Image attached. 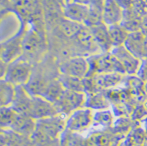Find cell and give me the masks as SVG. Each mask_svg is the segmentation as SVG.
I'll use <instances>...</instances> for the list:
<instances>
[{
    "label": "cell",
    "mask_w": 147,
    "mask_h": 146,
    "mask_svg": "<svg viewBox=\"0 0 147 146\" xmlns=\"http://www.w3.org/2000/svg\"><path fill=\"white\" fill-rule=\"evenodd\" d=\"M85 100V93L71 92L65 89L59 101L54 105L57 107L59 114H63L68 117L74 111L84 106Z\"/></svg>",
    "instance_id": "obj_3"
},
{
    "label": "cell",
    "mask_w": 147,
    "mask_h": 146,
    "mask_svg": "<svg viewBox=\"0 0 147 146\" xmlns=\"http://www.w3.org/2000/svg\"><path fill=\"white\" fill-rule=\"evenodd\" d=\"M78 45L82 49H85L86 52H95L96 49H99L94 38L92 32L89 27L82 26L81 30L74 37Z\"/></svg>",
    "instance_id": "obj_17"
},
{
    "label": "cell",
    "mask_w": 147,
    "mask_h": 146,
    "mask_svg": "<svg viewBox=\"0 0 147 146\" xmlns=\"http://www.w3.org/2000/svg\"><path fill=\"white\" fill-rule=\"evenodd\" d=\"M33 71L34 68L31 61L22 56L9 63L6 73L3 79L15 86H24L31 79Z\"/></svg>",
    "instance_id": "obj_2"
},
{
    "label": "cell",
    "mask_w": 147,
    "mask_h": 146,
    "mask_svg": "<svg viewBox=\"0 0 147 146\" xmlns=\"http://www.w3.org/2000/svg\"><path fill=\"white\" fill-rule=\"evenodd\" d=\"M30 138L33 146H60L59 139L51 138L38 129H35Z\"/></svg>",
    "instance_id": "obj_24"
},
{
    "label": "cell",
    "mask_w": 147,
    "mask_h": 146,
    "mask_svg": "<svg viewBox=\"0 0 147 146\" xmlns=\"http://www.w3.org/2000/svg\"><path fill=\"white\" fill-rule=\"evenodd\" d=\"M142 56L147 57V36H145L144 44H143V51H142Z\"/></svg>",
    "instance_id": "obj_33"
},
{
    "label": "cell",
    "mask_w": 147,
    "mask_h": 146,
    "mask_svg": "<svg viewBox=\"0 0 147 146\" xmlns=\"http://www.w3.org/2000/svg\"><path fill=\"white\" fill-rule=\"evenodd\" d=\"M67 116L57 114L53 116L36 120V129L55 139H60L61 135L67 130Z\"/></svg>",
    "instance_id": "obj_4"
},
{
    "label": "cell",
    "mask_w": 147,
    "mask_h": 146,
    "mask_svg": "<svg viewBox=\"0 0 147 146\" xmlns=\"http://www.w3.org/2000/svg\"><path fill=\"white\" fill-rule=\"evenodd\" d=\"M125 74L120 73H107L96 74L92 77L97 91L99 89H107L117 86L121 83Z\"/></svg>",
    "instance_id": "obj_16"
},
{
    "label": "cell",
    "mask_w": 147,
    "mask_h": 146,
    "mask_svg": "<svg viewBox=\"0 0 147 146\" xmlns=\"http://www.w3.org/2000/svg\"><path fill=\"white\" fill-rule=\"evenodd\" d=\"M111 52L116 56L125 69V73L134 74L138 72L139 67V58L131 53L125 46L113 48Z\"/></svg>",
    "instance_id": "obj_9"
},
{
    "label": "cell",
    "mask_w": 147,
    "mask_h": 146,
    "mask_svg": "<svg viewBox=\"0 0 147 146\" xmlns=\"http://www.w3.org/2000/svg\"><path fill=\"white\" fill-rule=\"evenodd\" d=\"M17 112L11 106L1 107V129L9 130L13 123Z\"/></svg>",
    "instance_id": "obj_27"
},
{
    "label": "cell",
    "mask_w": 147,
    "mask_h": 146,
    "mask_svg": "<svg viewBox=\"0 0 147 146\" xmlns=\"http://www.w3.org/2000/svg\"><path fill=\"white\" fill-rule=\"evenodd\" d=\"M124 10L117 0H105L102 8L103 23L107 26L121 24Z\"/></svg>",
    "instance_id": "obj_12"
},
{
    "label": "cell",
    "mask_w": 147,
    "mask_h": 146,
    "mask_svg": "<svg viewBox=\"0 0 147 146\" xmlns=\"http://www.w3.org/2000/svg\"><path fill=\"white\" fill-rule=\"evenodd\" d=\"M89 13V6L76 2L67 3L63 8V17L74 22L85 24Z\"/></svg>",
    "instance_id": "obj_13"
},
{
    "label": "cell",
    "mask_w": 147,
    "mask_h": 146,
    "mask_svg": "<svg viewBox=\"0 0 147 146\" xmlns=\"http://www.w3.org/2000/svg\"><path fill=\"white\" fill-rule=\"evenodd\" d=\"M84 24L63 18L59 23L60 31L67 38H74Z\"/></svg>",
    "instance_id": "obj_26"
},
{
    "label": "cell",
    "mask_w": 147,
    "mask_h": 146,
    "mask_svg": "<svg viewBox=\"0 0 147 146\" xmlns=\"http://www.w3.org/2000/svg\"><path fill=\"white\" fill-rule=\"evenodd\" d=\"M99 1H101V2H102V3H104L105 0H99Z\"/></svg>",
    "instance_id": "obj_35"
},
{
    "label": "cell",
    "mask_w": 147,
    "mask_h": 146,
    "mask_svg": "<svg viewBox=\"0 0 147 146\" xmlns=\"http://www.w3.org/2000/svg\"><path fill=\"white\" fill-rule=\"evenodd\" d=\"M59 142L60 146H83L84 144L78 133L72 132L68 130H66L61 135Z\"/></svg>",
    "instance_id": "obj_28"
},
{
    "label": "cell",
    "mask_w": 147,
    "mask_h": 146,
    "mask_svg": "<svg viewBox=\"0 0 147 146\" xmlns=\"http://www.w3.org/2000/svg\"><path fill=\"white\" fill-rule=\"evenodd\" d=\"M74 2H76L78 3H80V4H83L85 6H89L95 2V0H74Z\"/></svg>",
    "instance_id": "obj_32"
},
{
    "label": "cell",
    "mask_w": 147,
    "mask_h": 146,
    "mask_svg": "<svg viewBox=\"0 0 147 146\" xmlns=\"http://www.w3.org/2000/svg\"><path fill=\"white\" fill-rule=\"evenodd\" d=\"M112 116L109 112H98L95 116V120L96 122L102 125H109L112 121Z\"/></svg>",
    "instance_id": "obj_29"
},
{
    "label": "cell",
    "mask_w": 147,
    "mask_h": 146,
    "mask_svg": "<svg viewBox=\"0 0 147 146\" xmlns=\"http://www.w3.org/2000/svg\"><path fill=\"white\" fill-rule=\"evenodd\" d=\"M138 73H139V76L142 80L143 79L144 80H147V59L142 63L141 67L139 68V70H138Z\"/></svg>",
    "instance_id": "obj_30"
},
{
    "label": "cell",
    "mask_w": 147,
    "mask_h": 146,
    "mask_svg": "<svg viewBox=\"0 0 147 146\" xmlns=\"http://www.w3.org/2000/svg\"><path fill=\"white\" fill-rule=\"evenodd\" d=\"M84 106L90 110H103L109 106V103L102 95L99 93H94L91 94L88 98L86 97Z\"/></svg>",
    "instance_id": "obj_25"
},
{
    "label": "cell",
    "mask_w": 147,
    "mask_h": 146,
    "mask_svg": "<svg viewBox=\"0 0 147 146\" xmlns=\"http://www.w3.org/2000/svg\"><path fill=\"white\" fill-rule=\"evenodd\" d=\"M108 30L113 48L125 45L129 33L120 24L108 26Z\"/></svg>",
    "instance_id": "obj_22"
},
{
    "label": "cell",
    "mask_w": 147,
    "mask_h": 146,
    "mask_svg": "<svg viewBox=\"0 0 147 146\" xmlns=\"http://www.w3.org/2000/svg\"><path fill=\"white\" fill-rule=\"evenodd\" d=\"M144 39L145 35L141 31L131 32L128 34L124 46L136 57L140 58L142 56Z\"/></svg>",
    "instance_id": "obj_18"
},
{
    "label": "cell",
    "mask_w": 147,
    "mask_h": 146,
    "mask_svg": "<svg viewBox=\"0 0 147 146\" xmlns=\"http://www.w3.org/2000/svg\"><path fill=\"white\" fill-rule=\"evenodd\" d=\"M59 114L56 106L42 96H33L30 116L35 120Z\"/></svg>",
    "instance_id": "obj_7"
},
{
    "label": "cell",
    "mask_w": 147,
    "mask_h": 146,
    "mask_svg": "<svg viewBox=\"0 0 147 146\" xmlns=\"http://www.w3.org/2000/svg\"><path fill=\"white\" fill-rule=\"evenodd\" d=\"M23 38L15 37L1 45V61L7 64L23 56Z\"/></svg>",
    "instance_id": "obj_8"
},
{
    "label": "cell",
    "mask_w": 147,
    "mask_h": 146,
    "mask_svg": "<svg viewBox=\"0 0 147 146\" xmlns=\"http://www.w3.org/2000/svg\"><path fill=\"white\" fill-rule=\"evenodd\" d=\"M87 59L89 69L86 77L107 73L125 74V69L121 62L111 52L107 53L93 54L92 56L88 57Z\"/></svg>",
    "instance_id": "obj_1"
},
{
    "label": "cell",
    "mask_w": 147,
    "mask_h": 146,
    "mask_svg": "<svg viewBox=\"0 0 147 146\" xmlns=\"http://www.w3.org/2000/svg\"><path fill=\"white\" fill-rule=\"evenodd\" d=\"M93 122V116L90 109H79L67 117V130L79 133L88 129Z\"/></svg>",
    "instance_id": "obj_6"
},
{
    "label": "cell",
    "mask_w": 147,
    "mask_h": 146,
    "mask_svg": "<svg viewBox=\"0 0 147 146\" xmlns=\"http://www.w3.org/2000/svg\"><path fill=\"white\" fill-rule=\"evenodd\" d=\"M141 31L144 34L145 36H147V16L142 20Z\"/></svg>",
    "instance_id": "obj_31"
},
{
    "label": "cell",
    "mask_w": 147,
    "mask_h": 146,
    "mask_svg": "<svg viewBox=\"0 0 147 146\" xmlns=\"http://www.w3.org/2000/svg\"><path fill=\"white\" fill-rule=\"evenodd\" d=\"M59 80L66 90L84 93V82L83 79L61 74L59 76Z\"/></svg>",
    "instance_id": "obj_23"
},
{
    "label": "cell",
    "mask_w": 147,
    "mask_h": 146,
    "mask_svg": "<svg viewBox=\"0 0 147 146\" xmlns=\"http://www.w3.org/2000/svg\"><path fill=\"white\" fill-rule=\"evenodd\" d=\"M43 50L42 38L34 31H29L23 37V56L31 61V58L40 54Z\"/></svg>",
    "instance_id": "obj_11"
},
{
    "label": "cell",
    "mask_w": 147,
    "mask_h": 146,
    "mask_svg": "<svg viewBox=\"0 0 147 146\" xmlns=\"http://www.w3.org/2000/svg\"><path fill=\"white\" fill-rule=\"evenodd\" d=\"M64 91L65 88L60 83L59 78H56L49 81L42 96L48 101L51 102L52 103L55 104L59 101Z\"/></svg>",
    "instance_id": "obj_20"
},
{
    "label": "cell",
    "mask_w": 147,
    "mask_h": 146,
    "mask_svg": "<svg viewBox=\"0 0 147 146\" xmlns=\"http://www.w3.org/2000/svg\"><path fill=\"white\" fill-rule=\"evenodd\" d=\"M90 28L96 44L102 53L110 52L113 47L110 40L108 26L104 23H102L98 25L91 27Z\"/></svg>",
    "instance_id": "obj_14"
},
{
    "label": "cell",
    "mask_w": 147,
    "mask_h": 146,
    "mask_svg": "<svg viewBox=\"0 0 147 146\" xmlns=\"http://www.w3.org/2000/svg\"><path fill=\"white\" fill-rule=\"evenodd\" d=\"M64 1H65V4H67V3H72V2H74V0H64Z\"/></svg>",
    "instance_id": "obj_34"
},
{
    "label": "cell",
    "mask_w": 147,
    "mask_h": 146,
    "mask_svg": "<svg viewBox=\"0 0 147 146\" xmlns=\"http://www.w3.org/2000/svg\"><path fill=\"white\" fill-rule=\"evenodd\" d=\"M36 129V120L30 116L17 113L10 129L20 135L31 138Z\"/></svg>",
    "instance_id": "obj_15"
},
{
    "label": "cell",
    "mask_w": 147,
    "mask_h": 146,
    "mask_svg": "<svg viewBox=\"0 0 147 146\" xmlns=\"http://www.w3.org/2000/svg\"><path fill=\"white\" fill-rule=\"evenodd\" d=\"M33 96L24 86H16V94L11 107L19 114L30 116Z\"/></svg>",
    "instance_id": "obj_10"
},
{
    "label": "cell",
    "mask_w": 147,
    "mask_h": 146,
    "mask_svg": "<svg viewBox=\"0 0 147 146\" xmlns=\"http://www.w3.org/2000/svg\"><path fill=\"white\" fill-rule=\"evenodd\" d=\"M88 62L87 58L82 56H76L66 59L60 63L59 67L61 74L75 77L84 79L88 73Z\"/></svg>",
    "instance_id": "obj_5"
},
{
    "label": "cell",
    "mask_w": 147,
    "mask_h": 146,
    "mask_svg": "<svg viewBox=\"0 0 147 146\" xmlns=\"http://www.w3.org/2000/svg\"><path fill=\"white\" fill-rule=\"evenodd\" d=\"M128 33L141 31L142 20L137 17V12L134 9L124 10L123 19L120 24Z\"/></svg>",
    "instance_id": "obj_19"
},
{
    "label": "cell",
    "mask_w": 147,
    "mask_h": 146,
    "mask_svg": "<svg viewBox=\"0 0 147 146\" xmlns=\"http://www.w3.org/2000/svg\"><path fill=\"white\" fill-rule=\"evenodd\" d=\"M16 94V86L4 79L0 84V103L1 107L11 106Z\"/></svg>",
    "instance_id": "obj_21"
}]
</instances>
